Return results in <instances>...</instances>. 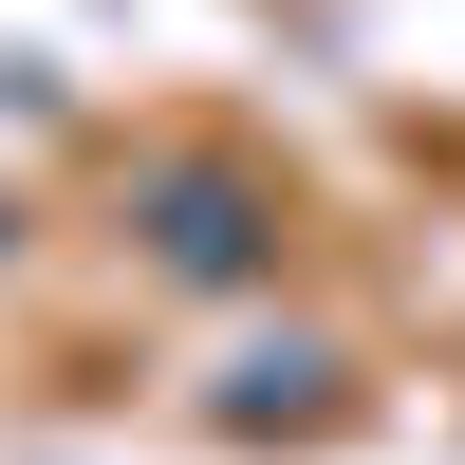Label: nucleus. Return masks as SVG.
I'll return each instance as SVG.
<instances>
[{"instance_id": "1", "label": "nucleus", "mask_w": 465, "mask_h": 465, "mask_svg": "<svg viewBox=\"0 0 465 465\" xmlns=\"http://www.w3.org/2000/svg\"><path fill=\"white\" fill-rule=\"evenodd\" d=\"M242 261H261V186L186 168V186H168V280H242Z\"/></svg>"}]
</instances>
